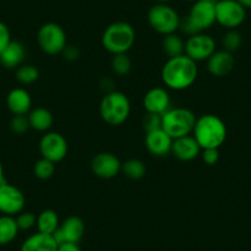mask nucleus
Wrapping results in <instances>:
<instances>
[{"mask_svg": "<svg viewBox=\"0 0 251 251\" xmlns=\"http://www.w3.org/2000/svg\"><path fill=\"white\" fill-rule=\"evenodd\" d=\"M199 75V67L186 54L168 58L161 69V80L166 88L181 91L192 86Z\"/></svg>", "mask_w": 251, "mask_h": 251, "instance_id": "obj_1", "label": "nucleus"}, {"mask_svg": "<svg viewBox=\"0 0 251 251\" xmlns=\"http://www.w3.org/2000/svg\"><path fill=\"white\" fill-rule=\"evenodd\" d=\"M218 0H197L192 4L187 16L180 20L178 30L185 35L194 36L204 32L216 24V4Z\"/></svg>", "mask_w": 251, "mask_h": 251, "instance_id": "obj_2", "label": "nucleus"}, {"mask_svg": "<svg viewBox=\"0 0 251 251\" xmlns=\"http://www.w3.org/2000/svg\"><path fill=\"white\" fill-rule=\"evenodd\" d=\"M192 136L201 149H219L226 139V126L218 116L208 113L197 118Z\"/></svg>", "mask_w": 251, "mask_h": 251, "instance_id": "obj_3", "label": "nucleus"}, {"mask_svg": "<svg viewBox=\"0 0 251 251\" xmlns=\"http://www.w3.org/2000/svg\"><path fill=\"white\" fill-rule=\"evenodd\" d=\"M101 42L103 48L111 54L127 53L136 42V31L131 24L116 21L105 28Z\"/></svg>", "mask_w": 251, "mask_h": 251, "instance_id": "obj_4", "label": "nucleus"}, {"mask_svg": "<svg viewBox=\"0 0 251 251\" xmlns=\"http://www.w3.org/2000/svg\"><path fill=\"white\" fill-rule=\"evenodd\" d=\"M196 115L187 107H170L163 113L161 128L173 139L192 134L196 123Z\"/></svg>", "mask_w": 251, "mask_h": 251, "instance_id": "obj_5", "label": "nucleus"}, {"mask_svg": "<svg viewBox=\"0 0 251 251\" xmlns=\"http://www.w3.org/2000/svg\"><path fill=\"white\" fill-rule=\"evenodd\" d=\"M131 113V102L127 95L121 91L106 94L100 103V116L107 125L120 126L128 120Z\"/></svg>", "mask_w": 251, "mask_h": 251, "instance_id": "obj_6", "label": "nucleus"}, {"mask_svg": "<svg viewBox=\"0 0 251 251\" xmlns=\"http://www.w3.org/2000/svg\"><path fill=\"white\" fill-rule=\"evenodd\" d=\"M180 20L177 11L169 4L156 3L148 11L149 25L159 35L175 33L180 27Z\"/></svg>", "mask_w": 251, "mask_h": 251, "instance_id": "obj_7", "label": "nucleus"}, {"mask_svg": "<svg viewBox=\"0 0 251 251\" xmlns=\"http://www.w3.org/2000/svg\"><path fill=\"white\" fill-rule=\"evenodd\" d=\"M37 43L47 54H59L67 47L66 31L55 23L45 24L37 32Z\"/></svg>", "mask_w": 251, "mask_h": 251, "instance_id": "obj_8", "label": "nucleus"}, {"mask_svg": "<svg viewBox=\"0 0 251 251\" xmlns=\"http://www.w3.org/2000/svg\"><path fill=\"white\" fill-rule=\"evenodd\" d=\"M246 19V9L236 0H218L216 4V23L226 30H236Z\"/></svg>", "mask_w": 251, "mask_h": 251, "instance_id": "obj_9", "label": "nucleus"}, {"mask_svg": "<svg viewBox=\"0 0 251 251\" xmlns=\"http://www.w3.org/2000/svg\"><path fill=\"white\" fill-rule=\"evenodd\" d=\"M216 50L217 45L214 38L204 32L190 36L185 42V54L196 63L207 60Z\"/></svg>", "mask_w": 251, "mask_h": 251, "instance_id": "obj_10", "label": "nucleus"}, {"mask_svg": "<svg viewBox=\"0 0 251 251\" xmlns=\"http://www.w3.org/2000/svg\"><path fill=\"white\" fill-rule=\"evenodd\" d=\"M26 199L20 188L4 181L0 185V213L5 216H18L24 211Z\"/></svg>", "mask_w": 251, "mask_h": 251, "instance_id": "obj_11", "label": "nucleus"}, {"mask_svg": "<svg viewBox=\"0 0 251 251\" xmlns=\"http://www.w3.org/2000/svg\"><path fill=\"white\" fill-rule=\"evenodd\" d=\"M40 153L42 158L59 163L68 154V142L58 132H47L40 141Z\"/></svg>", "mask_w": 251, "mask_h": 251, "instance_id": "obj_12", "label": "nucleus"}, {"mask_svg": "<svg viewBox=\"0 0 251 251\" xmlns=\"http://www.w3.org/2000/svg\"><path fill=\"white\" fill-rule=\"evenodd\" d=\"M85 233V224L83 219L76 216L68 217L67 219L62 222L53 234V238L60 244H78L81 240Z\"/></svg>", "mask_w": 251, "mask_h": 251, "instance_id": "obj_13", "label": "nucleus"}, {"mask_svg": "<svg viewBox=\"0 0 251 251\" xmlns=\"http://www.w3.org/2000/svg\"><path fill=\"white\" fill-rule=\"evenodd\" d=\"M90 166L94 175L100 178L108 180V178H113L120 174L122 163L115 154L103 151V153H99L94 156Z\"/></svg>", "mask_w": 251, "mask_h": 251, "instance_id": "obj_14", "label": "nucleus"}, {"mask_svg": "<svg viewBox=\"0 0 251 251\" xmlns=\"http://www.w3.org/2000/svg\"><path fill=\"white\" fill-rule=\"evenodd\" d=\"M143 106L147 112L163 115L171 107L170 94L165 88L155 86L144 95Z\"/></svg>", "mask_w": 251, "mask_h": 251, "instance_id": "obj_15", "label": "nucleus"}, {"mask_svg": "<svg viewBox=\"0 0 251 251\" xmlns=\"http://www.w3.org/2000/svg\"><path fill=\"white\" fill-rule=\"evenodd\" d=\"M235 66V58L233 53L226 50H216L211 57L207 59V69L209 74L217 78H222L230 73Z\"/></svg>", "mask_w": 251, "mask_h": 251, "instance_id": "obj_16", "label": "nucleus"}, {"mask_svg": "<svg viewBox=\"0 0 251 251\" xmlns=\"http://www.w3.org/2000/svg\"><path fill=\"white\" fill-rule=\"evenodd\" d=\"M174 139L163 128L148 132L146 136V148L154 156H166L171 153Z\"/></svg>", "mask_w": 251, "mask_h": 251, "instance_id": "obj_17", "label": "nucleus"}, {"mask_svg": "<svg viewBox=\"0 0 251 251\" xmlns=\"http://www.w3.org/2000/svg\"><path fill=\"white\" fill-rule=\"evenodd\" d=\"M201 147L199 146L192 134L174 139L173 147H171V153L181 161L194 160L201 154Z\"/></svg>", "mask_w": 251, "mask_h": 251, "instance_id": "obj_18", "label": "nucleus"}, {"mask_svg": "<svg viewBox=\"0 0 251 251\" xmlns=\"http://www.w3.org/2000/svg\"><path fill=\"white\" fill-rule=\"evenodd\" d=\"M6 106L14 116L27 115L32 110V99L26 89H13L6 96Z\"/></svg>", "mask_w": 251, "mask_h": 251, "instance_id": "obj_19", "label": "nucleus"}, {"mask_svg": "<svg viewBox=\"0 0 251 251\" xmlns=\"http://www.w3.org/2000/svg\"><path fill=\"white\" fill-rule=\"evenodd\" d=\"M26 55V50L23 43L11 41L1 53H0V64L8 69L18 68L21 66Z\"/></svg>", "mask_w": 251, "mask_h": 251, "instance_id": "obj_20", "label": "nucleus"}, {"mask_svg": "<svg viewBox=\"0 0 251 251\" xmlns=\"http://www.w3.org/2000/svg\"><path fill=\"white\" fill-rule=\"evenodd\" d=\"M58 246L59 245L53 235L38 231L24 241L20 251H57Z\"/></svg>", "mask_w": 251, "mask_h": 251, "instance_id": "obj_21", "label": "nucleus"}, {"mask_svg": "<svg viewBox=\"0 0 251 251\" xmlns=\"http://www.w3.org/2000/svg\"><path fill=\"white\" fill-rule=\"evenodd\" d=\"M30 127L37 132L50 131L53 126V115L50 110L45 107L32 108L27 113Z\"/></svg>", "mask_w": 251, "mask_h": 251, "instance_id": "obj_22", "label": "nucleus"}, {"mask_svg": "<svg viewBox=\"0 0 251 251\" xmlns=\"http://www.w3.org/2000/svg\"><path fill=\"white\" fill-rule=\"evenodd\" d=\"M59 217L53 209H45L37 217L36 226L40 233L53 235L59 226Z\"/></svg>", "mask_w": 251, "mask_h": 251, "instance_id": "obj_23", "label": "nucleus"}, {"mask_svg": "<svg viewBox=\"0 0 251 251\" xmlns=\"http://www.w3.org/2000/svg\"><path fill=\"white\" fill-rule=\"evenodd\" d=\"M19 233L16 221L11 216H0V245H6L15 240Z\"/></svg>", "mask_w": 251, "mask_h": 251, "instance_id": "obj_24", "label": "nucleus"}, {"mask_svg": "<svg viewBox=\"0 0 251 251\" xmlns=\"http://www.w3.org/2000/svg\"><path fill=\"white\" fill-rule=\"evenodd\" d=\"M161 46H163V50L168 55V58H174L185 54V41L180 36L176 35V33L164 36Z\"/></svg>", "mask_w": 251, "mask_h": 251, "instance_id": "obj_25", "label": "nucleus"}, {"mask_svg": "<svg viewBox=\"0 0 251 251\" xmlns=\"http://www.w3.org/2000/svg\"><path fill=\"white\" fill-rule=\"evenodd\" d=\"M121 171L131 180H141L146 175L147 168L139 159H128L122 164Z\"/></svg>", "mask_w": 251, "mask_h": 251, "instance_id": "obj_26", "label": "nucleus"}, {"mask_svg": "<svg viewBox=\"0 0 251 251\" xmlns=\"http://www.w3.org/2000/svg\"><path fill=\"white\" fill-rule=\"evenodd\" d=\"M111 68L116 75L125 76L131 72L132 62L131 58L127 53H121V54H113L111 60Z\"/></svg>", "mask_w": 251, "mask_h": 251, "instance_id": "obj_27", "label": "nucleus"}, {"mask_svg": "<svg viewBox=\"0 0 251 251\" xmlns=\"http://www.w3.org/2000/svg\"><path fill=\"white\" fill-rule=\"evenodd\" d=\"M16 80L20 84H24V85H30V84H33L35 81L38 80L40 78V72L36 68L35 66H31V64H24V66H20L16 71Z\"/></svg>", "mask_w": 251, "mask_h": 251, "instance_id": "obj_28", "label": "nucleus"}, {"mask_svg": "<svg viewBox=\"0 0 251 251\" xmlns=\"http://www.w3.org/2000/svg\"><path fill=\"white\" fill-rule=\"evenodd\" d=\"M243 36L238 30H228L222 37V47L226 52L234 53L241 47Z\"/></svg>", "mask_w": 251, "mask_h": 251, "instance_id": "obj_29", "label": "nucleus"}, {"mask_svg": "<svg viewBox=\"0 0 251 251\" xmlns=\"http://www.w3.org/2000/svg\"><path fill=\"white\" fill-rule=\"evenodd\" d=\"M55 173V164L53 161L42 158L36 161L33 166V174L40 180H48L52 177Z\"/></svg>", "mask_w": 251, "mask_h": 251, "instance_id": "obj_30", "label": "nucleus"}, {"mask_svg": "<svg viewBox=\"0 0 251 251\" xmlns=\"http://www.w3.org/2000/svg\"><path fill=\"white\" fill-rule=\"evenodd\" d=\"M142 126H143L144 131L147 133L151 131H156V129H160L161 126H163V115L147 112V115H144L143 120H142Z\"/></svg>", "mask_w": 251, "mask_h": 251, "instance_id": "obj_31", "label": "nucleus"}, {"mask_svg": "<svg viewBox=\"0 0 251 251\" xmlns=\"http://www.w3.org/2000/svg\"><path fill=\"white\" fill-rule=\"evenodd\" d=\"M16 224L19 226V230H30L31 228L36 226L37 217L32 212H21L15 218Z\"/></svg>", "mask_w": 251, "mask_h": 251, "instance_id": "obj_32", "label": "nucleus"}, {"mask_svg": "<svg viewBox=\"0 0 251 251\" xmlns=\"http://www.w3.org/2000/svg\"><path fill=\"white\" fill-rule=\"evenodd\" d=\"M10 128L15 134H25L30 127V122L26 115H16L10 121Z\"/></svg>", "mask_w": 251, "mask_h": 251, "instance_id": "obj_33", "label": "nucleus"}, {"mask_svg": "<svg viewBox=\"0 0 251 251\" xmlns=\"http://www.w3.org/2000/svg\"><path fill=\"white\" fill-rule=\"evenodd\" d=\"M202 160L207 164V165H214L218 163L219 160V151L217 148H207L201 151Z\"/></svg>", "mask_w": 251, "mask_h": 251, "instance_id": "obj_34", "label": "nucleus"}, {"mask_svg": "<svg viewBox=\"0 0 251 251\" xmlns=\"http://www.w3.org/2000/svg\"><path fill=\"white\" fill-rule=\"evenodd\" d=\"M11 33L8 26L0 21V53L3 52L4 48L11 42Z\"/></svg>", "mask_w": 251, "mask_h": 251, "instance_id": "obj_35", "label": "nucleus"}, {"mask_svg": "<svg viewBox=\"0 0 251 251\" xmlns=\"http://www.w3.org/2000/svg\"><path fill=\"white\" fill-rule=\"evenodd\" d=\"M62 53L64 54V58L69 60V62H74V60H76L80 57V50L75 46H67Z\"/></svg>", "mask_w": 251, "mask_h": 251, "instance_id": "obj_36", "label": "nucleus"}, {"mask_svg": "<svg viewBox=\"0 0 251 251\" xmlns=\"http://www.w3.org/2000/svg\"><path fill=\"white\" fill-rule=\"evenodd\" d=\"M57 251H81L78 244H60Z\"/></svg>", "mask_w": 251, "mask_h": 251, "instance_id": "obj_37", "label": "nucleus"}, {"mask_svg": "<svg viewBox=\"0 0 251 251\" xmlns=\"http://www.w3.org/2000/svg\"><path fill=\"white\" fill-rule=\"evenodd\" d=\"M236 1H239L246 10H248V9L251 10V0H236Z\"/></svg>", "mask_w": 251, "mask_h": 251, "instance_id": "obj_38", "label": "nucleus"}, {"mask_svg": "<svg viewBox=\"0 0 251 251\" xmlns=\"http://www.w3.org/2000/svg\"><path fill=\"white\" fill-rule=\"evenodd\" d=\"M5 181V177H4V168H3V164L0 161V185Z\"/></svg>", "mask_w": 251, "mask_h": 251, "instance_id": "obj_39", "label": "nucleus"}, {"mask_svg": "<svg viewBox=\"0 0 251 251\" xmlns=\"http://www.w3.org/2000/svg\"><path fill=\"white\" fill-rule=\"evenodd\" d=\"M156 3H160V4H169L170 1H173V0H155Z\"/></svg>", "mask_w": 251, "mask_h": 251, "instance_id": "obj_40", "label": "nucleus"}, {"mask_svg": "<svg viewBox=\"0 0 251 251\" xmlns=\"http://www.w3.org/2000/svg\"><path fill=\"white\" fill-rule=\"evenodd\" d=\"M185 1H188V3H195V1H197V0H185Z\"/></svg>", "mask_w": 251, "mask_h": 251, "instance_id": "obj_41", "label": "nucleus"}]
</instances>
